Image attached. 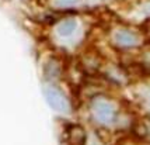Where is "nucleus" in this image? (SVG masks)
Here are the masks:
<instances>
[{
	"instance_id": "4",
	"label": "nucleus",
	"mask_w": 150,
	"mask_h": 145,
	"mask_svg": "<svg viewBox=\"0 0 150 145\" xmlns=\"http://www.w3.org/2000/svg\"><path fill=\"white\" fill-rule=\"evenodd\" d=\"M66 142L67 145H84L86 131L80 125H70L66 131Z\"/></svg>"
},
{
	"instance_id": "6",
	"label": "nucleus",
	"mask_w": 150,
	"mask_h": 145,
	"mask_svg": "<svg viewBox=\"0 0 150 145\" xmlns=\"http://www.w3.org/2000/svg\"><path fill=\"white\" fill-rule=\"evenodd\" d=\"M76 30V20L73 19H66V20L60 21L59 23L58 28H56V33L60 35V37H70Z\"/></svg>"
},
{
	"instance_id": "3",
	"label": "nucleus",
	"mask_w": 150,
	"mask_h": 145,
	"mask_svg": "<svg viewBox=\"0 0 150 145\" xmlns=\"http://www.w3.org/2000/svg\"><path fill=\"white\" fill-rule=\"evenodd\" d=\"M112 40L121 48H133V46H137L140 44L139 35L136 33L131 31V30H126V28L117 30L112 35Z\"/></svg>"
},
{
	"instance_id": "8",
	"label": "nucleus",
	"mask_w": 150,
	"mask_h": 145,
	"mask_svg": "<svg viewBox=\"0 0 150 145\" xmlns=\"http://www.w3.org/2000/svg\"><path fill=\"white\" fill-rule=\"evenodd\" d=\"M142 64H143L144 68L150 69V49L143 52V55H142Z\"/></svg>"
},
{
	"instance_id": "5",
	"label": "nucleus",
	"mask_w": 150,
	"mask_h": 145,
	"mask_svg": "<svg viewBox=\"0 0 150 145\" xmlns=\"http://www.w3.org/2000/svg\"><path fill=\"white\" fill-rule=\"evenodd\" d=\"M62 73V65L58 59L55 58H51L48 61L44 66V76H45L46 80H55V79H59Z\"/></svg>"
},
{
	"instance_id": "10",
	"label": "nucleus",
	"mask_w": 150,
	"mask_h": 145,
	"mask_svg": "<svg viewBox=\"0 0 150 145\" xmlns=\"http://www.w3.org/2000/svg\"><path fill=\"white\" fill-rule=\"evenodd\" d=\"M143 27H144V33H146V35L149 37V40H150V20L146 21Z\"/></svg>"
},
{
	"instance_id": "1",
	"label": "nucleus",
	"mask_w": 150,
	"mask_h": 145,
	"mask_svg": "<svg viewBox=\"0 0 150 145\" xmlns=\"http://www.w3.org/2000/svg\"><path fill=\"white\" fill-rule=\"evenodd\" d=\"M91 110L94 119L101 124H108L115 120V109L108 100L101 99V97L96 99L91 104Z\"/></svg>"
},
{
	"instance_id": "9",
	"label": "nucleus",
	"mask_w": 150,
	"mask_h": 145,
	"mask_svg": "<svg viewBox=\"0 0 150 145\" xmlns=\"http://www.w3.org/2000/svg\"><path fill=\"white\" fill-rule=\"evenodd\" d=\"M119 145H143V144L140 141L133 139V138H124L119 141Z\"/></svg>"
},
{
	"instance_id": "7",
	"label": "nucleus",
	"mask_w": 150,
	"mask_h": 145,
	"mask_svg": "<svg viewBox=\"0 0 150 145\" xmlns=\"http://www.w3.org/2000/svg\"><path fill=\"white\" fill-rule=\"evenodd\" d=\"M80 4H83V0H52L55 9H72Z\"/></svg>"
},
{
	"instance_id": "2",
	"label": "nucleus",
	"mask_w": 150,
	"mask_h": 145,
	"mask_svg": "<svg viewBox=\"0 0 150 145\" xmlns=\"http://www.w3.org/2000/svg\"><path fill=\"white\" fill-rule=\"evenodd\" d=\"M45 97L48 104L52 107L55 111L65 113L69 110V103L65 94L59 90L58 87H46L45 89Z\"/></svg>"
}]
</instances>
